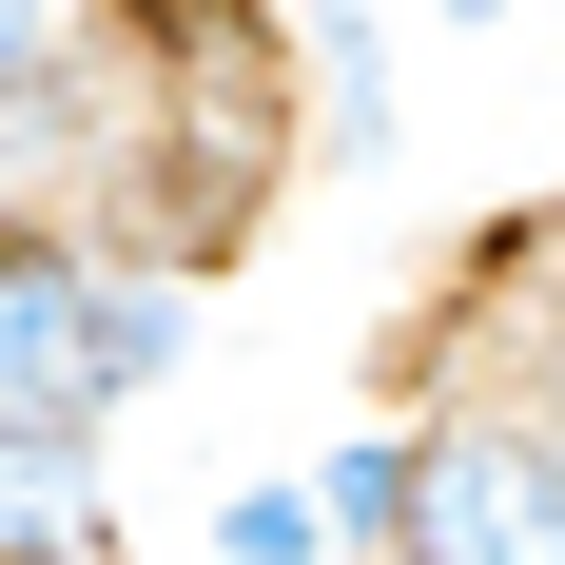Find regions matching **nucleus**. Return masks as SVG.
<instances>
[{"label": "nucleus", "instance_id": "423d86ee", "mask_svg": "<svg viewBox=\"0 0 565 565\" xmlns=\"http://www.w3.org/2000/svg\"><path fill=\"white\" fill-rule=\"evenodd\" d=\"M508 254H526V274H546V292H565V195H546V215H526V234H508Z\"/></svg>", "mask_w": 565, "mask_h": 565}, {"label": "nucleus", "instance_id": "0eeeda50", "mask_svg": "<svg viewBox=\"0 0 565 565\" xmlns=\"http://www.w3.org/2000/svg\"><path fill=\"white\" fill-rule=\"evenodd\" d=\"M351 565H391V546H351Z\"/></svg>", "mask_w": 565, "mask_h": 565}, {"label": "nucleus", "instance_id": "39448f33", "mask_svg": "<svg viewBox=\"0 0 565 565\" xmlns=\"http://www.w3.org/2000/svg\"><path fill=\"white\" fill-rule=\"evenodd\" d=\"M195 565H332V526H312V488H292V468H254V488H215Z\"/></svg>", "mask_w": 565, "mask_h": 565}, {"label": "nucleus", "instance_id": "f03ea898", "mask_svg": "<svg viewBox=\"0 0 565 565\" xmlns=\"http://www.w3.org/2000/svg\"><path fill=\"white\" fill-rule=\"evenodd\" d=\"M58 117H157L137 0H0V137H58Z\"/></svg>", "mask_w": 565, "mask_h": 565}, {"label": "nucleus", "instance_id": "20e7f679", "mask_svg": "<svg viewBox=\"0 0 565 565\" xmlns=\"http://www.w3.org/2000/svg\"><path fill=\"white\" fill-rule=\"evenodd\" d=\"M292 488H312L332 565H351V546H391V526H409V409H351V429H332L312 468H292Z\"/></svg>", "mask_w": 565, "mask_h": 565}, {"label": "nucleus", "instance_id": "7ed1b4c3", "mask_svg": "<svg viewBox=\"0 0 565 565\" xmlns=\"http://www.w3.org/2000/svg\"><path fill=\"white\" fill-rule=\"evenodd\" d=\"M0 565H117V449L0 429Z\"/></svg>", "mask_w": 565, "mask_h": 565}, {"label": "nucleus", "instance_id": "f257e3e1", "mask_svg": "<svg viewBox=\"0 0 565 565\" xmlns=\"http://www.w3.org/2000/svg\"><path fill=\"white\" fill-rule=\"evenodd\" d=\"M215 332V274L195 254H137V234H0V429L40 449H117V409H157Z\"/></svg>", "mask_w": 565, "mask_h": 565}]
</instances>
